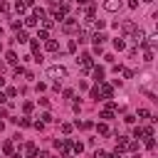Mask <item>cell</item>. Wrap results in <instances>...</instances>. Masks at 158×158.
<instances>
[{"label": "cell", "instance_id": "1", "mask_svg": "<svg viewBox=\"0 0 158 158\" xmlns=\"http://www.w3.org/2000/svg\"><path fill=\"white\" fill-rule=\"evenodd\" d=\"M47 77H49V79H64V77H67V67L52 64V67H47Z\"/></svg>", "mask_w": 158, "mask_h": 158}, {"label": "cell", "instance_id": "2", "mask_svg": "<svg viewBox=\"0 0 158 158\" xmlns=\"http://www.w3.org/2000/svg\"><path fill=\"white\" fill-rule=\"evenodd\" d=\"M96 86H99V99H111V94H114V86H111V84L99 81Z\"/></svg>", "mask_w": 158, "mask_h": 158}, {"label": "cell", "instance_id": "3", "mask_svg": "<svg viewBox=\"0 0 158 158\" xmlns=\"http://www.w3.org/2000/svg\"><path fill=\"white\" fill-rule=\"evenodd\" d=\"M121 5H123L121 0H104V10H106V12H118Z\"/></svg>", "mask_w": 158, "mask_h": 158}, {"label": "cell", "instance_id": "4", "mask_svg": "<svg viewBox=\"0 0 158 158\" xmlns=\"http://www.w3.org/2000/svg\"><path fill=\"white\" fill-rule=\"evenodd\" d=\"M62 30L64 32H72V30H77V17H64V22H62Z\"/></svg>", "mask_w": 158, "mask_h": 158}, {"label": "cell", "instance_id": "5", "mask_svg": "<svg viewBox=\"0 0 158 158\" xmlns=\"http://www.w3.org/2000/svg\"><path fill=\"white\" fill-rule=\"evenodd\" d=\"M131 40H133L136 44H141V47H143V40H146V32H143L141 27H136V32L131 35Z\"/></svg>", "mask_w": 158, "mask_h": 158}, {"label": "cell", "instance_id": "6", "mask_svg": "<svg viewBox=\"0 0 158 158\" xmlns=\"http://www.w3.org/2000/svg\"><path fill=\"white\" fill-rule=\"evenodd\" d=\"M106 40H109V37H106L104 32H94V35H91V42H94V47H101Z\"/></svg>", "mask_w": 158, "mask_h": 158}, {"label": "cell", "instance_id": "7", "mask_svg": "<svg viewBox=\"0 0 158 158\" xmlns=\"http://www.w3.org/2000/svg\"><path fill=\"white\" fill-rule=\"evenodd\" d=\"M104 77H106V72H104V67H94V81L99 84V81H104Z\"/></svg>", "mask_w": 158, "mask_h": 158}, {"label": "cell", "instance_id": "8", "mask_svg": "<svg viewBox=\"0 0 158 158\" xmlns=\"http://www.w3.org/2000/svg\"><path fill=\"white\" fill-rule=\"evenodd\" d=\"M121 30H123V32H126V35H133V32H136V25H133V22H128V20H126V22H123V25H121Z\"/></svg>", "mask_w": 158, "mask_h": 158}, {"label": "cell", "instance_id": "9", "mask_svg": "<svg viewBox=\"0 0 158 158\" xmlns=\"http://www.w3.org/2000/svg\"><path fill=\"white\" fill-rule=\"evenodd\" d=\"M15 42H20V44H25V42H30V37H27V32H25V30H20V32L15 35Z\"/></svg>", "mask_w": 158, "mask_h": 158}, {"label": "cell", "instance_id": "10", "mask_svg": "<svg viewBox=\"0 0 158 158\" xmlns=\"http://www.w3.org/2000/svg\"><path fill=\"white\" fill-rule=\"evenodd\" d=\"M114 49H118V52H123V49H126V42H123V37H114Z\"/></svg>", "mask_w": 158, "mask_h": 158}, {"label": "cell", "instance_id": "11", "mask_svg": "<svg viewBox=\"0 0 158 158\" xmlns=\"http://www.w3.org/2000/svg\"><path fill=\"white\" fill-rule=\"evenodd\" d=\"M25 27H37V17L35 15H27L25 17Z\"/></svg>", "mask_w": 158, "mask_h": 158}, {"label": "cell", "instance_id": "12", "mask_svg": "<svg viewBox=\"0 0 158 158\" xmlns=\"http://www.w3.org/2000/svg\"><path fill=\"white\" fill-rule=\"evenodd\" d=\"M143 62H153V49L143 47Z\"/></svg>", "mask_w": 158, "mask_h": 158}, {"label": "cell", "instance_id": "13", "mask_svg": "<svg viewBox=\"0 0 158 158\" xmlns=\"http://www.w3.org/2000/svg\"><path fill=\"white\" fill-rule=\"evenodd\" d=\"M5 62H7V64H17V54H15V52H7V54H5Z\"/></svg>", "mask_w": 158, "mask_h": 158}, {"label": "cell", "instance_id": "14", "mask_svg": "<svg viewBox=\"0 0 158 158\" xmlns=\"http://www.w3.org/2000/svg\"><path fill=\"white\" fill-rule=\"evenodd\" d=\"M99 116H101L104 121H111V118H114V111H111V109H104V111H101Z\"/></svg>", "mask_w": 158, "mask_h": 158}, {"label": "cell", "instance_id": "15", "mask_svg": "<svg viewBox=\"0 0 158 158\" xmlns=\"http://www.w3.org/2000/svg\"><path fill=\"white\" fill-rule=\"evenodd\" d=\"M44 47H47L49 52H57V49H59V44H57L54 40H47V44H44Z\"/></svg>", "mask_w": 158, "mask_h": 158}, {"label": "cell", "instance_id": "16", "mask_svg": "<svg viewBox=\"0 0 158 158\" xmlns=\"http://www.w3.org/2000/svg\"><path fill=\"white\" fill-rule=\"evenodd\" d=\"M96 131H99V136H109V126H106V123H99Z\"/></svg>", "mask_w": 158, "mask_h": 158}, {"label": "cell", "instance_id": "17", "mask_svg": "<svg viewBox=\"0 0 158 158\" xmlns=\"http://www.w3.org/2000/svg\"><path fill=\"white\" fill-rule=\"evenodd\" d=\"M25 151H27V156L32 158V156L37 153V146H35V143H27V146H25Z\"/></svg>", "mask_w": 158, "mask_h": 158}, {"label": "cell", "instance_id": "18", "mask_svg": "<svg viewBox=\"0 0 158 158\" xmlns=\"http://www.w3.org/2000/svg\"><path fill=\"white\" fill-rule=\"evenodd\" d=\"M67 52H72V54L77 52V40H69V44H67Z\"/></svg>", "mask_w": 158, "mask_h": 158}, {"label": "cell", "instance_id": "19", "mask_svg": "<svg viewBox=\"0 0 158 158\" xmlns=\"http://www.w3.org/2000/svg\"><path fill=\"white\" fill-rule=\"evenodd\" d=\"M5 96H7V99H15V96H17V89H15V86H10V89L5 91Z\"/></svg>", "mask_w": 158, "mask_h": 158}, {"label": "cell", "instance_id": "20", "mask_svg": "<svg viewBox=\"0 0 158 158\" xmlns=\"http://www.w3.org/2000/svg\"><path fill=\"white\" fill-rule=\"evenodd\" d=\"M2 153H7V156H12V143L7 141V143H2Z\"/></svg>", "mask_w": 158, "mask_h": 158}, {"label": "cell", "instance_id": "21", "mask_svg": "<svg viewBox=\"0 0 158 158\" xmlns=\"http://www.w3.org/2000/svg\"><path fill=\"white\" fill-rule=\"evenodd\" d=\"M133 138H143V128H141V126L133 128Z\"/></svg>", "mask_w": 158, "mask_h": 158}, {"label": "cell", "instance_id": "22", "mask_svg": "<svg viewBox=\"0 0 158 158\" xmlns=\"http://www.w3.org/2000/svg\"><path fill=\"white\" fill-rule=\"evenodd\" d=\"M15 10H17V12H20V15H25V12H27V7H25V5H22V2H17V5H15Z\"/></svg>", "mask_w": 158, "mask_h": 158}, {"label": "cell", "instance_id": "23", "mask_svg": "<svg viewBox=\"0 0 158 158\" xmlns=\"http://www.w3.org/2000/svg\"><path fill=\"white\" fill-rule=\"evenodd\" d=\"M49 35H47V30H37V40H47Z\"/></svg>", "mask_w": 158, "mask_h": 158}, {"label": "cell", "instance_id": "24", "mask_svg": "<svg viewBox=\"0 0 158 158\" xmlns=\"http://www.w3.org/2000/svg\"><path fill=\"white\" fill-rule=\"evenodd\" d=\"M138 116H141V118H148L151 111H148V109H138Z\"/></svg>", "mask_w": 158, "mask_h": 158}, {"label": "cell", "instance_id": "25", "mask_svg": "<svg viewBox=\"0 0 158 158\" xmlns=\"http://www.w3.org/2000/svg\"><path fill=\"white\" fill-rule=\"evenodd\" d=\"M146 148L153 151V148H156V141H153V138H146Z\"/></svg>", "mask_w": 158, "mask_h": 158}, {"label": "cell", "instance_id": "26", "mask_svg": "<svg viewBox=\"0 0 158 158\" xmlns=\"http://www.w3.org/2000/svg\"><path fill=\"white\" fill-rule=\"evenodd\" d=\"M22 109H25V114H30V111H32V101H25V104H22Z\"/></svg>", "mask_w": 158, "mask_h": 158}, {"label": "cell", "instance_id": "27", "mask_svg": "<svg viewBox=\"0 0 158 158\" xmlns=\"http://www.w3.org/2000/svg\"><path fill=\"white\" fill-rule=\"evenodd\" d=\"M49 121H54L52 114H42V123H49Z\"/></svg>", "mask_w": 158, "mask_h": 158}, {"label": "cell", "instance_id": "28", "mask_svg": "<svg viewBox=\"0 0 158 158\" xmlns=\"http://www.w3.org/2000/svg\"><path fill=\"white\" fill-rule=\"evenodd\" d=\"M126 148H128V151H138V143H136V141H128V146H126Z\"/></svg>", "mask_w": 158, "mask_h": 158}, {"label": "cell", "instance_id": "29", "mask_svg": "<svg viewBox=\"0 0 158 158\" xmlns=\"http://www.w3.org/2000/svg\"><path fill=\"white\" fill-rule=\"evenodd\" d=\"M72 148H74V153H81V151H84V143H74Z\"/></svg>", "mask_w": 158, "mask_h": 158}, {"label": "cell", "instance_id": "30", "mask_svg": "<svg viewBox=\"0 0 158 158\" xmlns=\"http://www.w3.org/2000/svg\"><path fill=\"white\" fill-rule=\"evenodd\" d=\"M94 158H109V153H106V151H96V153H94Z\"/></svg>", "mask_w": 158, "mask_h": 158}, {"label": "cell", "instance_id": "31", "mask_svg": "<svg viewBox=\"0 0 158 158\" xmlns=\"http://www.w3.org/2000/svg\"><path fill=\"white\" fill-rule=\"evenodd\" d=\"M42 25H44V27H42V30H49V27H52V25H54V20H44V22H42Z\"/></svg>", "mask_w": 158, "mask_h": 158}, {"label": "cell", "instance_id": "32", "mask_svg": "<svg viewBox=\"0 0 158 158\" xmlns=\"http://www.w3.org/2000/svg\"><path fill=\"white\" fill-rule=\"evenodd\" d=\"M91 99H96V101H99V86H94V89H91Z\"/></svg>", "mask_w": 158, "mask_h": 158}, {"label": "cell", "instance_id": "33", "mask_svg": "<svg viewBox=\"0 0 158 158\" xmlns=\"http://www.w3.org/2000/svg\"><path fill=\"white\" fill-rule=\"evenodd\" d=\"M32 126H35V128H37V131H44V123H42V121H35V123H32Z\"/></svg>", "mask_w": 158, "mask_h": 158}, {"label": "cell", "instance_id": "34", "mask_svg": "<svg viewBox=\"0 0 158 158\" xmlns=\"http://www.w3.org/2000/svg\"><path fill=\"white\" fill-rule=\"evenodd\" d=\"M72 131V123H62V133H69Z\"/></svg>", "mask_w": 158, "mask_h": 158}, {"label": "cell", "instance_id": "35", "mask_svg": "<svg viewBox=\"0 0 158 158\" xmlns=\"http://www.w3.org/2000/svg\"><path fill=\"white\" fill-rule=\"evenodd\" d=\"M7 10H10V5H7V2H2V0H0V12H7Z\"/></svg>", "mask_w": 158, "mask_h": 158}, {"label": "cell", "instance_id": "36", "mask_svg": "<svg viewBox=\"0 0 158 158\" xmlns=\"http://www.w3.org/2000/svg\"><path fill=\"white\" fill-rule=\"evenodd\" d=\"M128 7H131V10H136V7H138V0H128Z\"/></svg>", "mask_w": 158, "mask_h": 158}, {"label": "cell", "instance_id": "37", "mask_svg": "<svg viewBox=\"0 0 158 158\" xmlns=\"http://www.w3.org/2000/svg\"><path fill=\"white\" fill-rule=\"evenodd\" d=\"M35 156H37V158H49V156H47V151H37Z\"/></svg>", "mask_w": 158, "mask_h": 158}, {"label": "cell", "instance_id": "38", "mask_svg": "<svg viewBox=\"0 0 158 158\" xmlns=\"http://www.w3.org/2000/svg\"><path fill=\"white\" fill-rule=\"evenodd\" d=\"M5 101H7V96H5V91H0V106H2Z\"/></svg>", "mask_w": 158, "mask_h": 158}, {"label": "cell", "instance_id": "39", "mask_svg": "<svg viewBox=\"0 0 158 158\" xmlns=\"http://www.w3.org/2000/svg\"><path fill=\"white\" fill-rule=\"evenodd\" d=\"M2 86H5V77L0 74V89H2Z\"/></svg>", "mask_w": 158, "mask_h": 158}, {"label": "cell", "instance_id": "40", "mask_svg": "<svg viewBox=\"0 0 158 158\" xmlns=\"http://www.w3.org/2000/svg\"><path fill=\"white\" fill-rule=\"evenodd\" d=\"M10 158H22V156H20V153H12V156H10Z\"/></svg>", "mask_w": 158, "mask_h": 158}, {"label": "cell", "instance_id": "41", "mask_svg": "<svg viewBox=\"0 0 158 158\" xmlns=\"http://www.w3.org/2000/svg\"><path fill=\"white\" fill-rule=\"evenodd\" d=\"M2 128H5V123H2V121H0V131H2Z\"/></svg>", "mask_w": 158, "mask_h": 158}, {"label": "cell", "instance_id": "42", "mask_svg": "<svg viewBox=\"0 0 158 158\" xmlns=\"http://www.w3.org/2000/svg\"><path fill=\"white\" fill-rule=\"evenodd\" d=\"M0 72H2V62H0Z\"/></svg>", "mask_w": 158, "mask_h": 158}, {"label": "cell", "instance_id": "43", "mask_svg": "<svg viewBox=\"0 0 158 158\" xmlns=\"http://www.w3.org/2000/svg\"><path fill=\"white\" fill-rule=\"evenodd\" d=\"M0 52H2V42H0Z\"/></svg>", "mask_w": 158, "mask_h": 158}, {"label": "cell", "instance_id": "44", "mask_svg": "<svg viewBox=\"0 0 158 158\" xmlns=\"http://www.w3.org/2000/svg\"><path fill=\"white\" fill-rule=\"evenodd\" d=\"M143 2H153V0H143Z\"/></svg>", "mask_w": 158, "mask_h": 158}]
</instances>
